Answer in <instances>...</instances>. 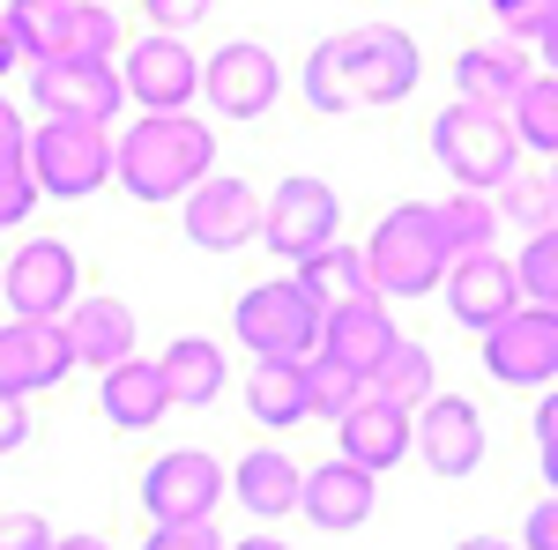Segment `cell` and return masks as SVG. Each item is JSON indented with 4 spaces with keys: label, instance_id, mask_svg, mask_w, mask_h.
<instances>
[{
    "label": "cell",
    "instance_id": "cell-1",
    "mask_svg": "<svg viewBox=\"0 0 558 550\" xmlns=\"http://www.w3.org/2000/svg\"><path fill=\"white\" fill-rule=\"evenodd\" d=\"M112 171L134 201H179L216 171V134L194 112H142L112 142Z\"/></svg>",
    "mask_w": 558,
    "mask_h": 550
},
{
    "label": "cell",
    "instance_id": "cell-2",
    "mask_svg": "<svg viewBox=\"0 0 558 550\" xmlns=\"http://www.w3.org/2000/svg\"><path fill=\"white\" fill-rule=\"evenodd\" d=\"M365 268H373V291H380V297H425V291H439L447 268H454V246H447L439 209H417V201L387 209L380 231L365 239Z\"/></svg>",
    "mask_w": 558,
    "mask_h": 550
},
{
    "label": "cell",
    "instance_id": "cell-3",
    "mask_svg": "<svg viewBox=\"0 0 558 550\" xmlns=\"http://www.w3.org/2000/svg\"><path fill=\"white\" fill-rule=\"evenodd\" d=\"M432 157L447 164L454 186H470V194H492V186H507L514 179V157H521V134L507 112H492V105H447L439 120H432Z\"/></svg>",
    "mask_w": 558,
    "mask_h": 550
},
{
    "label": "cell",
    "instance_id": "cell-4",
    "mask_svg": "<svg viewBox=\"0 0 558 550\" xmlns=\"http://www.w3.org/2000/svg\"><path fill=\"white\" fill-rule=\"evenodd\" d=\"M320 320H328V305L305 291L299 276L254 283V291L239 297V313H231V328H239V342L254 357H299V365L320 350Z\"/></svg>",
    "mask_w": 558,
    "mask_h": 550
},
{
    "label": "cell",
    "instance_id": "cell-5",
    "mask_svg": "<svg viewBox=\"0 0 558 550\" xmlns=\"http://www.w3.org/2000/svg\"><path fill=\"white\" fill-rule=\"evenodd\" d=\"M31 179L38 194H60V201H83L112 179V134L97 120H45L31 134Z\"/></svg>",
    "mask_w": 558,
    "mask_h": 550
},
{
    "label": "cell",
    "instance_id": "cell-6",
    "mask_svg": "<svg viewBox=\"0 0 558 550\" xmlns=\"http://www.w3.org/2000/svg\"><path fill=\"white\" fill-rule=\"evenodd\" d=\"M336 68H343L350 112L357 105H402L417 89V45L402 38L395 23H365V30L336 38Z\"/></svg>",
    "mask_w": 558,
    "mask_h": 550
},
{
    "label": "cell",
    "instance_id": "cell-7",
    "mask_svg": "<svg viewBox=\"0 0 558 550\" xmlns=\"http://www.w3.org/2000/svg\"><path fill=\"white\" fill-rule=\"evenodd\" d=\"M336 223H343L336 186H328V179L291 171V179L268 194V209H260V239H268L283 260H313L320 246H336Z\"/></svg>",
    "mask_w": 558,
    "mask_h": 550
},
{
    "label": "cell",
    "instance_id": "cell-8",
    "mask_svg": "<svg viewBox=\"0 0 558 550\" xmlns=\"http://www.w3.org/2000/svg\"><path fill=\"white\" fill-rule=\"evenodd\" d=\"M223 491H231V476H223V462L202 454V447L157 454L149 476H142V506H149L157 528H172V521H209V513L223 506Z\"/></svg>",
    "mask_w": 558,
    "mask_h": 550
},
{
    "label": "cell",
    "instance_id": "cell-9",
    "mask_svg": "<svg viewBox=\"0 0 558 550\" xmlns=\"http://www.w3.org/2000/svg\"><path fill=\"white\" fill-rule=\"evenodd\" d=\"M202 97H209L223 120H260V112L283 97V68H276L268 45L231 38V45H216L209 60H202Z\"/></svg>",
    "mask_w": 558,
    "mask_h": 550
},
{
    "label": "cell",
    "instance_id": "cell-10",
    "mask_svg": "<svg viewBox=\"0 0 558 550\" xmlns=\"http://www.w3.org/2000/svg\"><path fill=\"white\" fill-rule=\"evenodd\" d=\"M75 283H83V268H75V246H60V239H31L8 260V276H0L15 320H68L75 313Z\"/></svg>",
    "mask_w": 558,
    "mask_h": 550
},
{
    "label": "cell",
    "instance_id": "cell-11",
    "mask_svg": "<svg viewBox=\"0 0 558 550\" xmlns=\"http://www.w3.org/2000/svg\"><path fill=\"white\" fill-rule=\"evenodd\" d=\"M484 372L507 387H551L558 380V313L551 305H514L484 335Z\"/></svg>",
    "mask_w": 558,
    "mask_h": 550
},
{
    "label": "cell",
    "instance_id": "cell-12",
    "mask_svg": "<svg viewBox=\"0 0 558 550\" xmlns=\"http://www.w3.org/2000/svg\"><path fill=\"white\" fill-rule=\"evenodd\" d=\"M120 83H128V97L142 105V112H186V105L202 97V60L186 52V38L149 30L142 45H128Z\"/></svg>",
    "mask_w": 558,
    "mask_h": 550
},
{
    "label": "cell",
    "instance_id": "cell-13",
    "mask_svg": "<svg viewBox=\"0 0 558 550\" xmlns=\"http://www.w3.org/2000/svg\"><path fill=\"white\" fill-rule=\"evenodd\" d=\"M31 97L45 105V120H97V127H112L128 83H120L112 60H60V68L31 75Z\"/></svg>",
    "mask_w": 558,
    "mask_h": 550
},
{
    "label": "cell",
    "instance_id": "cell-14",
    "mask_svg": "<svg viewBox=\"0 0 558 550\" xmlns=\"http://www.w3.org/2000/svg\"><path fill=\"white\" fill-rule=\"evenodd\" d=\"M260 201L246 179H223V171H209L194 194H186V239L194 246H209V254H239L246 239H260Z\"/></svg>",
    "mask_w": 558,
    "mask_h": 550
},
{
    "label": "cell",
    "instance_id": "cell-15",
    "mask_svg": "<svg viewBox=\"0 0 558 550\" xmlns=\"http://www.w3.org/2000/svg\"><path fill=\"white\" fill-rule=\"evenodd\" d=\"M439 291H447V313H454L462 328L492 335L521 305V276H514V260H499V254H454V268H447Z\"/></svg>",
    "mask_w": 558,
    "mask_h": 550
},
{
    "label": "cell",
    "instance_id": "cell-16",
    "mask_svg": "<svg viewBox=\"0 0 558 550\" xmlns=\"http://www.w3.org/2000/svg\"><path fill=\"white\" fill-rule=\"evenodd\" d=\"M75 365L68 350V328L60 320H8L0 328V394H38V387H60Z\"/></svg>",
    "mask_w": 558,
    "mask_h": 550
},
{
    "label": "cell",
    "instance_id": "cell-17",
    "mask_svg": "<svg viewBox=\"0 0 558 550\" xmlns=\"http://www.w3.org/2000/svg\"><path fill=\"white\" fill-rule=\"evenodd\" d=\"M373 468H357V462H320V468H305V484H299V513L313 521V528H328V536H350V528H365L373 521Z\"/></svg>",
    "mask_w": 558,
    "mask_h": 550
},
{
    "label": "cell",
    "instance_id": "cell-18",
    "mask_svg": "<svg viewBox=\"0 0 558 550\" xmlns=\"http://www.w3.org/2000/svg\"><path fill=\"white\" fill-rule=\"evenodd\" d=\"M417 454H425L432 476H470L484 462V417H476V402L432 394L425 410H417Z\"/></svg>",
    "mask_w": 558,
    "mask_h": 550
},
{
    "label": "cell",
    "instance_id": "cell-19",
    "mask_svg": "<svg viewBox=\"0 0 558 550\" xmlns=\"http://www.w3.org/2000/svg\"><path fill=\"white\" fill-rule=\"evenodd\" d=\"M336 439H343V462L380 476V468H395L417 447V417H410L402 402H387V394H365L350 417H336Z\"/></svg>",
    "mask_w": 558,
    "mask_h": 550
},
{
    "label": "cell",
    "instance_id": "cell-20",
    "mask_svg": "<svg viewBox=\"0 0 558 550\" xmlns=\"http://www.w3.org/2000/svg\"><path fill=\"white\" fill-rule=\"evenodd\" d=\"M395 320H387V297H373V305H336L328 320H320V357H336V365H350V372H380L387 350H395Z\"/></svg>",
    "mask_w": 558,
    "mask_h": 550
},
{
    "label": "cell",
    "instance_id": "cell-21",
    "mask_svg": "<svg viewBox=\"0 0 558 550\" xmlns=\"http://www.w3.org/2000/svg\"><path fill=\"white\" fill-rule=\"evenodd\" d=\"M60 328H68L75 365L112 372V365H128V357H134V313L120 305V297H75V313H68Z\"/></svg>",
    "mask_w": 558,
    "mask_h": 550
},
{
    "label": "cell",
    "instance_id": "cell-22",
    "mask_svg": "<svg viewBox=\"0 0 558 550\" xmlns=\"http://www.w3.org/2000/svg\"><path fill=\"white\" fill-rule=\"evenodd\" d=\"M75 30H83V0H15L8 8V38L31 68L75 60Z\"/></svg>",
    "mask_w": 558,
    "mask_h": 550
},
{
    "label": "cell",
    "instance_id": "cell-23",
    "mask_svg": "<svg viewBox=\"0 0 558 550\" xmlns=\"http://www.w3.org/2000/svg\"><path fill=\"white\" fill-rule=\"evenodd\" d=\"M97 410L120 424V431H149V424H165V410H172L165 365H149V357L112 365V372H105V387H97Z\"/></svg>",
    "mask_w": 558,
    "mask_h": 550
},
{
    "label": "cell",
    "instance_id": "cell-24",
    "mask_svg": "<svg viewBox=\"0 0 558 550\" xmlns=\"http://www.w3.org/2000/svg\"><path fill=\"white\" fill-rule=\"evenodd\" d=\"M536 68H529V52L514 38H492V45H470L462 60H454V83H462V105H492V112H507L521 97Z\"/></svg>",
    "mask_w": 558,
    "mask_h": 550
},
{
    "label": "cell",
    "instance_id": "cell-25",
    "mask_svg": "<svg viewBox=\"0 0 558 550\" xmlns=\"http://www.w3.org/2000/svg\"><path fill=\"white\" fill-rule=\"evenodd\" d=\"M299 462L291 454H276V447H254V454H239V476H231V491H239V506L260 513V521H276V513H299Z\"/></svg>",
    "mask_w": 558,
    "mask_h": 550
},
{
    "label": "cell",
    "instance_id": "cell-26",
    "mask_svg": "<svg viewBox=\"0 0 558 550\" xmlns=\"http://www.w3.org/2000/svg\"><path fill=\"white\" fill-rule=\"evenodd\" d=\"M165 365V387H172V402L179 410H202V402H216L223 394V342H209V335H172V350L157 357Z\"/></svg>",
    "mask_w": 558,
    "mask_h": 550
},
{
    "label": "cell",
    "instance_id": "cell-27",
    "mask_svg": "<svg viewBox=\"0 0 558 550\" xmlns=\"http://www.w3.org/2000/svg\"><path fill=\"white\" fill-rule=\"evenodd\" d=\"M246 410H254L268 431H291L305 410V365L299 357H254V372H246Z\"/></svg>",
    "mask_w": 558,
    "mask_h": 550
},
{
    "label": "cell",
    "instance_id": "cell-28",
    "mask_svg": "<svg viewBox=\"0 0 558 550\" xmlns=\"http://www.w3.org/2000/svg\"><path fill=\"white\" fill-rule=\"evenodd\" d=\"M299 283L320 297L328 313H336V305H373V297H380V291H373V268H365L357 246H320L313 260H299Z\"/></svg>",
    "mask_w": 558,
    "mask_h": 550
},
{
    "label": "cell",
    "instance_id": "cell-29",
    "mask_svg": "<svg viewBox=\"0 0 558 550\" xmlns=\"http://www.w3.org/2000/svg\"><path fill=\"white\" fill-rule=\"evenodd\" d=\"M38 209V179H31V127L15 120V105L0 97V231Z\"/></svg>",
    "mask_w": 558,
    "mask_h": 550
},
{
    "label": "cell",
    "instance_id": "cell-30",
    "mask_svg": "<svg viewBox=\"0 0 558 550\" xmlns=\"http://www.w3.org/2000/svg\"><path fill=\"white\" fill-rule=\"evenodd\" d=\"M365 394H373V380H365V372H350V365L320 357V350L305 357V410H313V417L336 424V417H350V410H357Z\"/></svg>",
    "mask_w": 558,
    "mask_h": 550
},
{
    "label": "cell",
    "instance_id": "cell-31",
    "mask_svg": "<svg viewBox=\"0 0 558 550\" xmlns=\"http://www.w3.org/2000/svg\"><path fill=\"white\" fill-rule=\"evenodd\" d=\"M432 380H439V372H432V350H425V342H395V350H387V365L373 372V394L402 402V410H425Z\"/></svg>",
    "mask_w": 558,
    "mask_h": 550
},
{
    "label": "cell",
    "instance_id": "cell-32",
    "mask_svg": "<svg viewBox=\"0 0 558 550\" xmlns=\"http://www.w3.org/2000/svg\"><path fill=\"white\" fill-rule=\"evenodd\" d=\"M439 223H447V246H454V254H492V239H499V201L462 186L454 201H439Z\"/></svg>",
    "mask_w": 558,
    "mask_h": 550
},
{
    "label": "cell",
    "instance_id": "cell-33",
    "mask_svg": "<svg viewBox=\"0 0 558 550\" xmlns=\"http://www.w3.org/2000/svg\"><path fill=\"white\" fill-rule=\"evenodd\" d=\"M507 120H514L521 142H536V149H551V157H558V75H529L521 97L507 105Z\"/></svg>",
    "mask_w": 558,
    "mask_h": 550
},
{
    "label": "cell",
    "instance_id": "cell-34",
    "mask_svg": "<svg viewBox=\"0 0 558 550\" xmlns=\"http://www.w3.org/2000/svg\"><path fill=\"white\" fill-rule=\"evenodd\" d=\"M499 216L529 223V239H536V231H551V223H558V186H551V179H507Z\"/></svg>",
    "mask_w": 558,
    "mask_h": 550
},
{
    "label": "cell",
    "instance_id": "cell-35",
    "mask_svg": "<svg viewBox=\"0 0 558 550\" xmlns=\"http://www.w3.org/2000/svg\"><path fill=\"white\" fill-rule=\"evenodd\" d=\"M514 276H521V291L536 297V305H551V313H558V223L529 239V254L514 260Z\"/></svg>",
    "mask_w": 558,
    "mask_h": 550
},
{
    "label": "cell",
    "instance_id": "cell-36",
    "mask_svg": "<svg viewBox=\"0 0 558 550\" xmlns=\"http://www.w3.org/2000/svg\"><path fill=\"white\" fill-rule=\"evenodd\" d=\"M305 105H313V112H350L343 68H336V38H320L313 60H305Z\"/></svg>",
    "mask_w": 558,
    "mask_h": 550
},
{
    "label": "cell",
    "instance_id": "cell-37",
    "mask_svg": "<svg viewBox=\"0 0 558 550\" xmlns=\"http://www.w3.org/2000/svg\"><path fill=\"white\" fill-rule=\"evenodd\" d=\"M499 23H507V38L514 45H529V38H544V23L558 15V0H484Z\"/></svg>",
    "mask_w": 558,
    "mask_h": 550
},
{
    "label": "cell",
    "instance_id": "cell-38",
    "mask_svg": "<svg viewBox=\"0 0 558 550\" xmlns=\"http://www.w3.org/2000/svg\"><path fill=\"white\" fill-rule=\"evenodd\" d=\"M142 550H231L223 536H216L209 521H172V528H149V543Z\"/></svg>",
    "mask_w": 558,
    "mask_h": 550
},
{
    "label": "cell",
    "instance_id": "cell-39",
    "mask_svg": "<svg viewBox=\"0 0 558 550\" xmlns=\"http://www.w3.org/2000/svg\"><path fill=\"white\" fill-rule=\"evenodd\" d=\"M209 8H216V0H142V15H149L165 38H186V30H194Z\"/></svg>",
    "mask_w": 558,
    "mask_h": 550
},
{
    "label": "cell",
    "instance_id": "cell-40",
    "mask_svg": "<svg viewBox=\"0 0 558 550\" xmlns=\"http://www.w3.org/2000/svg\"><path fill=\"white\" fill-rule=\"evenodd\" d=\"M60 536L45 528V513H0V550H52Z\"/></svg>",
    "mask_w": 558,
    "mask_h": 550
},
{
    "label": "cell",
    "instance_id": "cell-41",
    "mask_svg": "<svg viewBox=\"0 0 558 550\" xmlns=\"http://www.w3.org/2000/svg\"><path fill=\"white\" fill-rule=\"evenodd\" d=\"M536 454H544V484L558 491V387L536 402Z\"/></svg>",
    "mask_w": 558,
    "mask_h": 550
},
{
    "label": "cell",
    "instance_id": "cell-42",
    "mask_svg": "<svg viewBox=\"0 0 558 550\" xmlns=\"http://www.w3.org/2000/svg\"><path fill=\"white\" fill-rule=\"evenodd\" d=\"M23 439H31V410H23L15 394H0V454H15Z\"/></svg>",
    "mask_w": 558,
    "mask_h": 550
},
{
    "label": "cell",
    "instance_id": "cell-43",
    "mask_svg": "<svg viewBox=\"0 0 558 550\" xmlns=\"http://www.w3.org/2000/svg\"><path fill=\"white\" fill-rule=\"evenodd\" d=\"M529 550H558V499H544V506L529 513V536H521Z\"/></svg>",
    "mask_w": 558,
    "mask_h": 550
},
{
    "label": "cell",
    "instance_id": "cell-44",
    "mask_svg": "<svg viewBox=\"0 0 558 550\" xmlns=\"http://www.w3.org/2000/svg\"><path fill=\"white\" fill-rule=\"evenodd\" d=\"M15 60H23V52H15V38H8V15H0V75H8Z\"/></svg>",
    "mask_w": 558,
    "mask_h": 550
},
{
    "label": "cell",
    "instance_id": "cell-45",
    "mask_svg": "<svg viewBox=\"0 0 558 550\" xmlns=\"http://www.w3.org/2000/svg\"><path fill=\"white\" fill-rule=\"evenodd\" d=\"M52 550H112V543H105V536H60Z\"/></svg>",
    "mask_w": 558,
    "mask_h": 550
},
{
    "label": "cell",
    "instance_id": "cell-46",
    "mask_svg": "<svg viewBox=\"0 0 558 550\" xmlns=\"http://www.w3.org/2000/svg\"><path fill=\"white\" fill-rule=\"evenodd\" d=\"M536 45H544V60H551V75H558V15L544 23V38H536Z\"/></svg>",
    "mask_w": 558,
    "mask_h": 550
},
{
    "label": "cell",
    "instance_id": "cell-47",
    "mask_svg": "<svg viewBox=\"0 0 558 550\" xmlns=\"http://www.w3.org/2000/svg\"><path fill=\"white\" fill-rule=\"evenodd\" d=\"M454 550H514V543H499V536H470V543H454Z\"/></svg>",
    "mask_w": 558,
    "mask_h": 550
},
{
    "label": "cell",
    "instance_id": "cell-48",
    "mask_svg": "<svg viewBox=\"0 0 558 550\" xmlns=\"http://www.w3.org/2000/svg\"><path fill=\"white\" fill-rule=\"evenodd\" d=\"M231 550H291V543H276V536H246V543H231Z\"/></svg>",
    "mask_w": 558,
    "mask_h": 550
},
{
    "label": "cell",
    "instance_id": "cell-49",
    "mask_svg": "<svg viewBox=\"0 0 558 550\" xmlns=\"http://www.w3.org/2000/svg\"><path fill=\"white\" fill-rule=\"evenodd\" d=\"M551 186H558V171H551Z\"/></svg>",
    "mask_w": 558,
    "mask_h": 550
}]
</instances>
